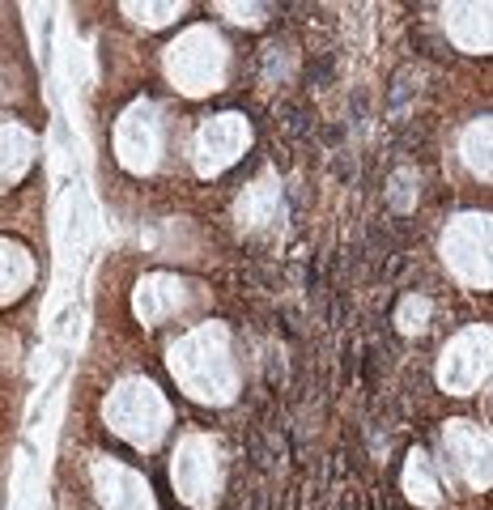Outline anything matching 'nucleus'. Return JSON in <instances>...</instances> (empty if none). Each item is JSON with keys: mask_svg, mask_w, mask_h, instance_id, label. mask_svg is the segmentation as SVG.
Segmentation results:
<instances>
[{"mask_svg": "<svg viewBox=\"0 0 493 510\" xmlns=\"http://www.w3.org/2000/svg\"><path fill=\"white\" fill-rule=\"evenodd\" d=\"M238 145H243V124H238V115H217V119L200 132V153L222 149V153H217V166L234 162V158H238Z\"/></svg>", "mask_w": 493, "mask_h": 510, "instance_id": "obj_1", "label": "nucleus"}]
</instances>
